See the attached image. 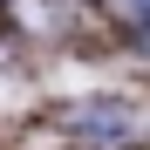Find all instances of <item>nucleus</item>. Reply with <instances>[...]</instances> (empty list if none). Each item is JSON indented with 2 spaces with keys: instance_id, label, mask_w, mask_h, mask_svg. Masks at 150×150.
I'll use <instances>...</instances> for the list:
<instances>
[{
  "instance_id": "1",
  "label": "nucleus",
  "mask_w": 150,
  "mask_h": 150,
  "mask_svg": "<svg viewBox=\"0 0 150 150\" xmlns=\"http://www.w3.org/2000/svg\"><path fill=\"white\" fill-rule=\"evenodd\" d=\"M62 130L68 137H89V143H116L123 130H130V109L123 103H75V109H62Z\"/></svg>"
},
{
  "instance_id": "2",
  "label": "nucleus",
  "mask_w": 150,
  "mask_h": 150,
  "mask_svg": "<svg viewBox=\"0 0 150 150\" xmlns=\"http://www.w3.org/2000/svg\"><path fill=\"white\" fill-rule=\"evenodd\" d=\"M109 7H116L123 21H150V0H109Z\"/></svg>"
}]
</instances>
